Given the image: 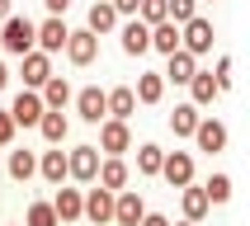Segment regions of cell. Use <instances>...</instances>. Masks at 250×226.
Instances as JSON below:
<instances>
[{
  "instance_id": "obj_2",
  "label": "cell",
  "mask_w": 250,
  "mask_h": 226,
  "mask_svg": "<svg viewBox=\"0 0 250 226\" xmlns=\"http://www.w3.org/2000/svg\"><path fill=\"white\" fill-rule=\"evenodd\" d=\"M62 52H66L71 66H90V61L99 56V33H90V28H71Z\"/></svg>"
},
{
  "instance_id": "obj_37",
  "label": "cell",
  "mask_w": 250,
  "mask_h": 226,
  "mask_svg": "<svg viewBox=\"0 0 250 226\" xmlns=\"http://www.w3.org/2000/svg\"><path fill=\"white\" fill-rule=\"evenodd\" d=\"M137 226H170V217H161V212H146Z\"/></svg>"
},
{
  "instance_id": "obj_16",
  "label": "cell",
  "mask_w": 250,
  "mask_h": 226,
  "mask_svg": "<svg viewBox=\"0 0 250 226\" xmlns=\"http://www.w3.org/2000/svg\"><path fill=\"white\" fill-rule=\"evenodd\" d=\"M194 141H198V151L217 155V151H227V127L217 123V118H198V127H194Z\"/></svg>"
},
{
  "instance_id": "obj_8",
  "label": "cell",
  "mask_w": 250,
  "mask_h": 226,
  "mask_svg": "<svg viewBox=\"0 0 250 226\" xmlns=\"http://www.w3.org/2000/svg\"><path fill=\"white\" fill-rule=\"evenodd\" d=\"M95 174H99V146H76V151H66V179L95 184Z\"/></svg>"
},
{
  "instance_id": "obj_31",
  "label": "cell",
  "mask_w": 250,
  "mask_h": 226,
  "mask_svg": "<svg viewBox=\"0 0 250 226\" xmlns=\"http://www.w3.org/2000/svg\"><path fill=\"white\" fill-rule=\"evenodd\" d=\"M198 14V0H166V19L170 24H189Z\"/></svg>"
},
{
  "instance_id": "obj_38",
  "label": "cell",
  "mask_w": 250,
  "mask_h": 226,
  "mask_svg": "<svg viewBox=\"0 0 250 226\" xmlns=\"http://www.w3.org/2000/svg\"><path fill=\"white\" fill-rule=\"evenodd\" d=\"M42 5H47V14H66L71 10V0H42Z\"/></svg>"
},
{
  "instance_id": "obj_10",
  "label": "cell",
  "mask_w": 250,
  "mask_h": 226,
  "mask_svg": "<svg viewBox=\"0 0 250 226\" xmlns=\"http://www.w3.org/2000/svg\"><path fill=\"white\" fill-rule=\"evenodd\" d=\"M146 217V203H142L132 188H118L113 193V226H137Z\"/></svg>"
},
{
  "instance_id": "obj_26",
  "label": "cell",
  "mask_w": 250,
  "mask_h": 226,
  "mask_svg": "<svg viewBox=\"0 0 250 226\" xmlns=\"http://www.w3.org/2000/svg\"><path fill=\"white\" fill-rule=\"evenodd\" d=\"M151 47L161 56H170L175 47H180V24H170V19H161V24H151Z\"/></svg>"
},
{
  "instance_id": "obj_27",
  "label": "cell",
  "mask_w": 250,
  "mask_h": 226,
  "mask_svg": "<svg viewBox=\"0 0 250 226\" xmlns=\"http://www.w3.org/2000/svg\"><path fill=\"white\" fill-rule=\"evenodd\" d=\"M5 170H10V179L28 184L33 174H38V155H33V151H10V160H5Z\"/></svg>"
},
{
  "instance_id": "obj_1",
  "label": "cell",
  "mask_w": 250,
  "mask_h": 226,
  "mask_svg": "<svg viewBox=\"0 0 250 226\" xmlns=\"http://www.w3.org/2000/svg\"><path fill=\"white\" fill-rule=\"evenodd\" d=\"M28 47H33V19H24V14H5V19H0V52L24 56Z\"/></svg>"
},
{
  "instance_id": "obj_13",
  "label": "cell",
  "mask_w": 250,
  "mask_h": 226,
  "mask_svg": "<svg viewBox=\"0 0 250 226\" xmlns=\"http://www.w3.org/2000/svg\"><path fill=\"white\" fill-rule=\"evenodd\" d=\"M76 99V113H81L85 123H104V118H109V104H104V90H99V85H85L81 94H71Z\"/></svg>"
},
{
  "instance_id": "obj_11",
  "label": "cell",
  "mask_w": 250,
  "mask_h": 226,
  "mask_svg": "<svg viewBox=\"0 0 250 226\" xmlns=\"http://www.w3.org/2000/svg\"><path fill=\"white\" fill-rule=\"evenodd\" d=\"M81 217H90L95 226H109V222H113V193L104 188V184H95V188L85 193V207H81Z\"/></svg>"
},
{
  "instance_id": "obj_20",
  "label": "cell",
  "mask_w": 250,
  "mask_h": 226,
  "mask_svg": "<svg viewBox=\"0 0 250 226\" xmlns=\"http://www.w3.org/2000/svg\"><path fill=\"white\" fill-rule=\"evenodd\" d=\"M217 94H222V90H217V80H212V71H194V80H189V104H194V109H208Z\"/></svg>"
},
{
  "instance_id": "obj_33",
  "label": "cell",
  "mask_w": 250,
  "mask_h": 226,
  "mask_svg": "<svg viewBox=\"0 0 250 226\" xmlns=\"http://www.w3.org/2000/svg\"><path fill=\"white\" fill-rule=\"evenodd\" d=\"M137 19H142L146 28L161 24V19H166V0H142V5H137Z\"/></svg>"
},
{
  "instance_id": "obj_5",
  "label": "cell",
  "mask_w": 250,
  "mask_h": 226,
  "mask_svg": "<svg viewBox=\"0 0 250 226\" xmlns=\"http://www.w3.org/2000/svg\"><path fill=\"white\" fill-rule=\"evenodd\" d=\"M99 151H104V155L132 151V127H127L123 118H104V123H99Z\"/></svg>"
},
{
  "instance_id": "obj_35",
  "label": "cell",
  "mask_w": 250,
  "mask_h": 226,
  "mask_svg": "<svg viewBox=\"0 0 250 226\" xmlns=\"http://www.w3.org/2000/svg\"><path fill=\"white\" fill-rule=\"evenodd\" d=\"M14 132H19V127H14L10 109H0V146H10V141H14Z\"/></svg>"
},
{
  "instance_id": "obj_29",
  "label": "cell",
  "mask_w": 250,
  "mask_h": 226,
  "mask_svg": "<svg viewBox=\"0 0 250 226\" xmlns=\"http://www.w3.org/2000/svg\"><path fill=\"white\" fill-rule=\"evenodd\" d=\"M161 160H166V151H161V146H151V141H146V146H137V174L156 179V174H161Z\"/></svg>"
},
{
  "instance_id": "obj_12",
  "label": "cell",
  "mask_w": 250,
  "mask_h": 226,
  "mask_svg": "<svg viewBox=\"0 0 250 226\" xmlns=\"http://www.w3.org/2000/svg\"><path fill=\"white\" fill-rule=\"evenodd\" d=\"M194 71H198V56L184 52V47H175V52L166 56V71H161V75H166V85H189Z\"/></svg>"
},
{
  "instance_id": "obj_40",
  "label": "cell",
  "mask_w": 250,
  "mask_h": 226,
  "mask_svg": "<svg viewBox=\"0 0 250 226\" xmlns=\"http://www.w3.org/2000/svg\"><path fill=\"white\" fill-rule=\"evenodd\" d=\"M5 14H14V0H0V19H5Z\"/></svg>"
},
{
  "instance_id": "obj_18",
  "label": "cell",
  "mask_w": 250,
  "mask_h": 226,
  "mask_svg": "<svg viewBox=\"0 0 250 226\" xmlns=\"http://www.w3.org/2000/svg\"><path fill=\"white\" fill-rule=\"evenodd\" d=\"M118 38H123V52H127V56H142V52H151V28L142 24L137 14H132V24H123V33H118Z\"/></svg>"
},
{
  "instance_id": "obj_21",
  "label": "cell",
  "mask_w": 250,
  "mask_h": 226,
  "mask_svg": "<svg viewBox=\"0 0 250 226\" xmlns=\"http://www.w3.org/2000/svg\"><path fill=\"white\" fill-rule=\"evenodd\" d=\"M38 132H42V141L62 146V141H66V132H71L66 113H62V109H42V118H38Z\"/></svg>"
},
{
  "instance_id": "obj_4",
  "label": "cell",
  "mask_w": 250,
  "mask_h": 226,
  "mask_svg": "<svg viewBox=\"0 0 250 226\" xmlns=\"http://www.w3.org/2000/svg\"><path fill=\"white\" fill-rule=\"evenodd\" d=\"M66 33H71V28L62 24V14H47L42 24H33V47L52 56V52H62V47H66Z\"/></svg>"
},
{
  "instance_id": "obj_24",
  "label": "cell",
  "mask_w": 250,
  "mask_h": 226,
  "mask_svg": "<svg viewBox=\"0 0 250 226\" xmlns=\"http://www.w3.org/2000/svg\"><path fill=\"white\" fill-rule=\"evenodd\" d=\"M38 94H42V109H66L71 104V85H66V75H47Z\"/></svg>"
},
{
  "instance_id": "obj_36",
  "label": "cell",
  "mask_w": 250,
  "mask_h": 226,
  "mask_svg": "<svg viewBox=\"0 0 250 226\" xmlns=\"http://www.w3.org/2000/svg\"><path fill=\"white\" fill-rule=\"evenodd\" d=\"M109 5H113L118 14H137V5H142V0H109Z\"/></svg>"
},
{
  "instance_id": "obj_42",
  "label": "cell",
  "mask_w": 250,
  "mask_h": 226,
  "mask_svg": "<svg viewBox=\"0 0 250 226\" xmlns=\"http://www.w3.org/2000/svg\"><path fill=\"white\" fill-rule=\"evenodd\" d=\"M19 226H24V222H19Z\"/></svg>"
},
{
  "instance_id": "obj_32",
  "label": "cell",
  "mask_w": 250,
  "mask_h": 226,
  "mask_svg": "<svg viewBox=\"0 0 250 226\" xmlns=\"http://www.w3.org/2000/svg\"><path fill=\"white\" fill-rule=\"evenodd\" d=\"M24 226H62V222H57L52 203H28V217H24Z\"/></svg>"
},
{
  "instance_id": "obj_14",
  "label": "cell",
  "mask_w": 250,
  "mask_h": 226,
  "mask_svg": "<svg viewBox=\"0 0 250 226\" xmlns=\"http://www.w3.org/2000/svg\"><path fill=\"white\" fill-rule=\"evenodd\" d=\"M127 179H132V170H127V160H123V155H104V160H99V174H95V184H104L109 193L127 188Z\"/></svg>"
},
{
  "instance_id": "obj_15",
  "label": "cell",
  "mask_w": 250,
  "mask_h": 226,
  "mask_svg": "<svg viewBox=\"0 0 250 226\" xmlns=\"http://www.w3.org/2000/svg\"><path fill=\"white\" fill-rule=\"evenodd\" d=\"M180 212H184V222H203V217L212 212L203 184H184V188H180Z\"/></svg>"
},
{
  "instance_id": "obj_22",
  "label": "cell",
  "mask_w": 250,
  "mask_h": 226,
  "mask_svg": "<svg viewBox=\"0 0 250 226\" xmlns=\"http://www.w3.org/2000/svg\"><path fill=\"white\" fill-rule=\"evenodd\" d=\"M118 19H123V14L113 10L109 0H95L90 14H85V28H90V33H109V28H118Z\"/></svg>"
},
{
  "instance_id": "obj_6",
  "label": "cell",
  "mask_w": 250,
  "mask_h": 226,
  "mask_svg": "<svg viewBox=\"0 0 250 226\" xmlns=\"http://www.w3.org/2000/svg\"><path fill=\"white\" fill-rule=\"evenodd\" d=\"M47 75H52V56L38 52V47H28V52L19 56V80H24V90H42Z\"/></svg>"
},
{
  "instance_id": "obj_7",
  "label": "cell",
  "mask_w": 250,
  "mask_h": 226,
  "mask_svg": "<svg viewBox=\"0 0 250 226\" xmlns=\"http://www.w3.org/2000/svg\"><path fill=\"white\" fill-rule=\"evenodd\" d=\"M161 179H166L170 188L194 184V151H166V160H161Z\"/></svg>"
},
{
  "instance_id": "obj_3",
  "label": "cell",
  "mask_w": 250,
  "mask_h": 226,
  "mask_svg": "<svg viewBox=\"0 0 250 226\" xmlns=\"http://www.w3.org/2000/svg\"><path fill=\"white\" fill-rule=\"evenodd\" d=\"M180 47H184V52H194V56L212 52V19L194 14L189 24H180Z\"/></svg>"
},
{
  "instance_id": "obj_25",
  "label": "cell",
  "mask_w": 250,
  "mask_h": 226,
  "mask_svg": "<svg viewBox=\"0 0 250 226\" xmlns=\"http://www.w3.org/2000/svg\"><path fill=\"white\" fill-rule=\"evenodd\" d=\"M198 118H203V109H194V104H175V113H170V132H175V137H194Z\"/></svg>"
},
{
  "instance_id": "obj_30",
  "label": "cell",
  "mask_w": 250,
  "mask_h": 226,
  "mask_svg": "<svg viewBox=\"0 0 250 226\" xmlns=\"http://www.w3.org/2000/svg\"><path fill=\"white\" fill-rule=\"evenodd\" d=\"M203 193H208V203H231V174H212L208 184H203Z\"/></svg>"
},
{
  "instance_id": "obj_34",
  "label": "cell",
  "mask_w": 250,
  "mask_h": 226,
  "mask_svg": "<svg viewBox=\"0 0 250 226\" xmlns=\"http://www.w3.org/2000/svg\"><path fill=\"white\" fill-rule=\"evenodd\" d=\"M212 80H217V90H231V85H236V75H231V56H222V61H217V75H212Z\"/></svg>"
},
{
  "instance_id": "obj_23",
  "label": "cell",
  "mask_w": 250,
  "mask_h": 226,
  "mask_svg": "<svg viewBox=\"0 0 250 226\" xmlns=\"http://www.w3.org/2000/svg\"><path fill=\"white\" fill-rule=\"evenodd\" d=\"M132 94H137V104H161V99H166V75H161V71H142Z\"/></svg>"
},
{
  "instance_id": "obj_17",
  "label": "cell",
  "mask_w": 250,
  "mask_h": 226,
  "mask_svg": "<svg viewBox=\"0 0 250 226\" xmlns=\"http://www.w3.org/2000/svg\"><path fill=\"white\" fill-rule=\"evenodd\" d=\"M104 104H109V118H132L137 113V94H132V85H113V90H104Z\"/></svg>"
},
{
  "instance_id": "obj_9",
  "label": "cell",
  "mask_w": 250,
  "mask_h": 226,
  "mask_svg": "<svg viewBox=\"0 0 250 226\" xmlns=\"http://www.w3.org/2000/svg\"><path fill=\"white\" fill-rule=\"evenodd\" d=\"M10 118H14V127H38V118H42V94H38V90H19L14 104H10Z\"/></svg>"
},
{
  "instance_id": "obj_39",
  "label": "cell",
  "mask_w": 250,
  "mask_h": 226,
  "mask_svg": "<svg viewBox=\"0 0 250 226\" xmlns=\"http://www.w3.org/2000/svg\"><path fill=\"white\" fill-rule=\"evenodd\" d=\"M5 85H10V66H5V61H0V90H5Z\"/></svg>"
},
{
  "instance_id": "obj_41",
  "label": "cell",
  "mask_w": 250,
  "mask_h": 226,
  "mask_svg": "<svg viewBox=\"0 0 250 226\" xmlns=\"http://www.w3.org/2000/svg\"><path fill=\"white\" fill-rule=\"evenodd\" d=\"M170 226H198V222H170Z\"/></svg>"
},
{
  "instance_id": "obj_19",
  "label": "cell",
  "mask_w": 250,
  "mask_h": 226,
  "mask_svg": "<svg viewBox=\"0 0 250 226\" xmlns=\"http://www.w3.org/2000/svg\"><path fill=\"white\" fill-rule=\"evenodd\" d=\"M81 207H85V193H81V188H57V198H52L57 222H81Z\"/></svg>"
},
{
  "instance_id": "obj_28",
  "label": "cell",
  "mask_w": 250,
  "mask_h": 226,
  "mask_svg": "<svg viewBox=\"0 0 250 226\" xmlns=\"http://www.w3.org/2000/svg\"><path fill=\"white\" fill-rule=\"evenodd\" d=\"M38 174L47 184H62L66 179V151H42L38 155Z\"/></svg>"
}]
</instances>
